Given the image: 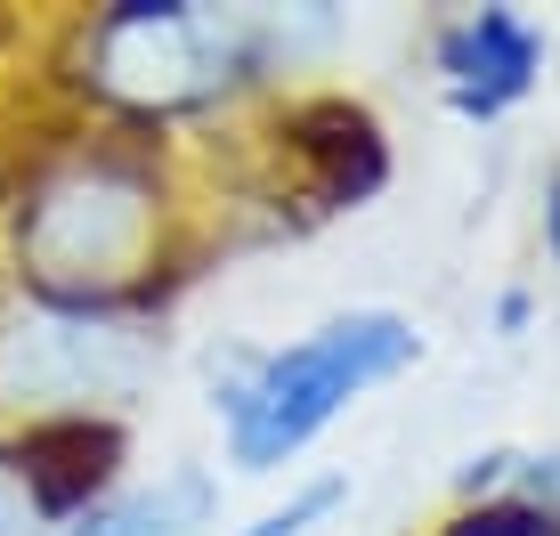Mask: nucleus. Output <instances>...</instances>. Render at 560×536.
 I'll return each mask as SVG.
<instances>
[{
	"label": "nucleus",
	"mask_w": 560,
	"mask_h": 536,
	"mask_svg": "<svg viewBox=\"0 0 560 536\" xmlns=\"http://www.w3.org/2000/svg\"><path fill=\"white\" fill-rule=\"evenodd\" d=\"M179 244L187 187L154 139L73 114L66 139H42L25 155V179L9 196L16 293L57 301V310L130 317L179 268Z\"/></svg>",
	"instance_id": "1"
},
{
	"label": "nucleus",
	"mask_w": 560,
	"mask_h": 536,
	"mask_svg": "<svg viewBox=\"0 0 560 536\" xmlns=\"http://www.w3.org/2000/svg\"><path fill=\"white\" fill-rule=\"evenodd\" d=\"M284 57V25L253 9H203V0H114L73 16L57 73L82 123L163 139L179 123L236 106Z\"/></svg>",
	"instance_id": "2"
},
{
	"label": "nucleus",
	"mask_w": 560,
	"mask_h": 536,
	"mask_svg": "<svg viewBox=\"0 0 560 536\" xmlns=\"http://www.w3.org/2000/svg\"><path fill=\"white\" fill-rule=\"evenodd\" d=\"M415 358H422V334L398 310H334L277 350L228 358V374L211 382V423H220L228 464L244 480H277L358 398L398 382Z\"/></svg>",
	"instance_id": "3"
},
{
	"label": "nucleus",
	"mask_w": 560,
	"mask_h": 536,
	"mask_svg": "<svg viewBox=\"0 0 560 536\" xmlns=\"http://www.w3.org/2000/svg\"><path fill=\"white\" fill-rule=\"evenodd\" d=\"M154 374V334L139 317L57 310L16 293L0 310V423H106Z\"/></svg>",
	"instance_id": "4"
},
{
	"label": "nucleus",
	"mask_w": 560,
	"mask_h": 536,
	"mask_svg": "<svg viewBox=\"0 0 560 536\" xmlns=\"http://www.w3.org/2000/svg\"><path fill=\"white\" fill-rule=\"evenodd\" d=\"M114 423H0V536H57L114 488Z\"/></svg>",
	"instance_id": "5"
},
{
	"label": "nucleus",
	"mask_w": 560,
	"mask_h": 536,
	"mask_svg": "<svg viewBox=\"0 0 560 536\" xmlns=\"http://www.w3.org/2000/svg\"><path fill=\"white\" fill-rule=\"evenodd\" d=\"M431 57H439L447 106L471 114V123H495V114H512L536 90V73H545V33L520 9H463V16L439 25Z\"/></svg>",
	"instance_id": "6"
},
{
	"label": "nucleus",
	"mask_w": 560,
	"mask_h": 536,
	"mask_svg": "<svg viewBox=\"0 0 560 536\" xmlns=\"http://www.w3.org/2000/svg\"><path fill=\"white\" fill-rule=\"evenodd\" d=\"M211 521H220V480L196 464H171L154 480H114L57 536H211Z\"/></svg>",
	"instance_id": "7"
},
{
	"label": "nucleus",
	"mask_w": 560,
	"mask_h": 536,
	"mask_svg": "<svg viewBox=\"0 0 560 536\" xmlns=\"http://www.w3.org/2000/svg\"><path fill=\"white\" fill-rule=\"evenodd\" d=\"M341 504H350V480H341V471H325V480L284 488L268 512H253V521H244V528H228V536H317Z\"/></svg>",
	"instance_id": "8"
},
{
	"label": "nucleus",
	"mask_w": 560,
	"mask_h": 536,
	"mask_svg": "<svg viewBox=\"0 0 560 536\" xmlns=\"http://www.w3.org/2000/svg\"><path fill=\"white\" fill-rule=\"evenodd\" d=\"M439 536H560V521H545L536 504H479L463 521H447Z\"/></svg>",
	"instance_id": "9"
},
{
	"label": "nucleus",
	"mask_w": 560,
	"mask_h": 536,
	"mask_svg": "<svg viewBox=\"0 0 560 536\" xmlns=\"http://www.w3.org/2000/svg\"><path fill=\"white\" fill-rule=\"evenodd\" d=\"M545 236H552V253H560V179H552V196H545Z\"/></svg>",
	"instance_id": "10"
}]
</instances>
